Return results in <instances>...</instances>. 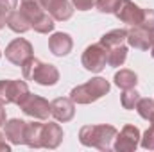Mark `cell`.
<instances>
[{
  "label": "cell",
  "instance_id": "cell-1",
  "mask_svg": "<svg viewBox=\"0 0 154 152\" xmlns=\"http://www.w3.org/2000/svg\"><path fill=\"white\" fill-rule=\"evenodd\" d=\"M116 131L113 125H84L79 131V141L84 147H93L99 150H111L113 149V141H115Z\"/></svg>",
  "mask_w": 154,
  "mask_h": 152
},
{
  "label": "cell",
  "instance_id": "cell-2",
  "mask_svg": "<svg viewBox=\"0 0 154 152\" xmlns=\"http://www.w3.org/2000/svg\"><path fill=\"white\" fill-rule=\"evenodd\" d=\"M22 74L27 81H34L41 86H54L59 81V70L50 63L36 59L34 56L22 65Z\"/></svg>",
  "mask_w": 154,
  "mask_h": 152
},
{
  "label": "cell",
  "instance_id": "cell-3",
  "mask_svg": "<svg viewBox=\"0 0 154 152\" xmlns=\"http://www.w3.org/2000/svg\"><path fill=\"white\" fill-rule=\"evenodd\" d=\"M109 82L102 77H93L91 81L79 84L70 91V99L75 104H91L99 99H102L108 91H109Z\"/></svg>",
  "mask_w": 154,
  "mask_h": 152
},
{
  "label": "cell",
  "instance_id": "cell-4",
  "mask_svg": "<svg viewBox=\"0 0 154 152\" xmlns=\"http://www.w3.org/2000/svg\"><path fill=\"white\" fill-rule=\"evenodd\" d=\"M29 86L25 81H14V79H4L0 81V104H18L29 95Z\"/></svg>",
  "mask_w": 154,
  "mask_h": 152
},
{
  "label": "cell",
  "instance_id": "cell-5",
  "mask_svg": "<svg viewBox=\"0 0 154 152\" xmlns=\"http://www.w3.org/2000/svg\"><path fill=\"white\" fill-rule=\"evenodd\" d=\"M82 66L88 70V72H93V74H99L106 68L108 65V48L99 41V43H93L90 45L84 52H82Z\"/></svg>",
  "mask_w": 154,
  "mask_h": 152
},
{
  "label": "cell",
  "instance_id": "cell-6",
  "mask_svg": "<svg viewBox=\"0 0 154 152\" xmlns=\"http://www.w3.org/2000/svg\"><path fill=\"white\" fill-rule=\"evenodd\" d=\"M20 109L27 116H32L36 120H47L50 116V102L39 95L29 93L22 102H20Z\"/></svg>",
  "mask_w": 154,
  "mask_h": 152
},
{
  "label": "cell",
  "instance_id": "cell-7",
  "mask_svg": "<svg viewBox=\"0 0 154 152\" xmlns=\"http://www.w3.org/2000/svg\"><path fill=\"white\" fill-rule=\"evenodd\" d=\"M140 129L134 125H124V129L116 134L113 141V149L116 152H133L140 145Z\"/></svg>",
  "mask_w": 154,
  "mask_h": 152
},
{
  "label": "cell",
  "instance_id": "cell-8",
  "mask_svg": "<svg viewBox=\"0 0 154 152\" xmlns=\"http://www.w3.org/2000/svg\"><path fill=\"white\" fill-rule=\"evenodd\" d=\"M32 45L27 41L25 38H16L13 39L7 47H5V57L16 65V66H22L29 57H32Z\"/></svg>",
  "mask_w": 154,
  "mask_h": 152
},
{
  "label": "cell",
  "instance_id": "cell-9",
  "mask_svg": "<svg viewBox=\"0 0 154 152\" xmlns=\"http://www.w3.org/2000/svg\"><path fill=\"white\" fill-rule=\"evenodd\" d=\"M43 9L57 22H66L74 14V4L70 0H39Z\"/></svg>",
  "mask_w": 154,
  "mask_h": 152
},
{
  "label": "cell",
  "instance_id": "cell-10",
  "mask_svg": "<svg viewBox=\"0 0 154 152\" xmlns=\"http://www.w3.org/2000/svg\"><path fill=\"white\" fill-rule=\"evenodd\" d=\"M115 16L129 25H140L142 16H143V9L140 5H136L133 0H122L118 9L115 11Z\"/></svg>",
  "mask_w": 154,
  "mask_h": 152
},
{
  "label": "cell",
  "instance_id": "cell-11",
  "mask_svg": "<svg viewBox=\"0 0 154 152\" xmlns=\"http://www.w3.org/2000/svg\"><path fill=\"white\" fill-rule=\"evenodd\" d=\"M50 114L57 122H70L75 114V102L70 97H59L50 102Z\"/></svg>",
  "mask_w": 154,
  "mask_h": 152
},
{
  "label": "cell",
  "instance_id": "cell-12",
  "mask_svg": "<svg viewBox=\"0 0 154 152\" xmlns=\"http://www.w3.org/2000/svg\"><path fill=\"white\" fill-rule=\"evenodd\" d=\"M61 141H63V129L59 127V123H54V122L43 123V127H41V147L57 149Z\"/></svg>",
  "mask_w": 154,
  "mask_h": 152
},
{
  "label": "cell",
  "instance_id": "cell-13",
  "mask_svg": "<svg viewBox=\"0 0 154 152\" xmlns=\"http://www.w3.org/2000/svg\"><path fill=\"white\" fill-rule=\"evenodd\" d=\"M127 43L133 48L149 50L151 48V31L142 25H131V29H127Z\"/></svg>",
  "mask_w": 154,
  "mask_h": 152
},
{
  "label": "cell",
  "instance_id": "cell-14",
  "mask_svg": "<svg viewBox=\"0 0 154 152\" xmlns=\"http://www.w3.org/2000/svg\"><path fill=\"white\" fill-rule=\"evenodd\" d=\"M72 47H74V39H72L70 34H66V32H54L50 36V39H48L50 52L54 56H59V57L70 54L72 52Z\"/></svg>",
  "mask_w": 154,
  "mask_h": 152
},
{
  "label": "cell",
  "instance_id": "cell-15",
  "mask_svg": "<svg viewBox=\"0 0 154 152\" xmlns=\"http://www.w3.org/2000/svg\"><path fill=\"white\" fill-rule=\"evenodd\" d=\"M25 129H27L25 120L13 118V120L5 122V138L13 145H22V143H25Z\"/></svg>",
  "mask_w": 154,
  "mask_h": 152
},
{
  "label": "cell",
  "instance_id": "cell-16",
  "mask_svg": "<svg viewBox=\"0 0 154 152\" xmlns=\"http://www.w3.org/2000/svg\"><path fill=\"white\" fill-rule=\"evenodd\" d=\"M7 27H9L13 32L23 34V32H27L29 29H32V23H31L29 16L20 9V11H13V13L7 16Z\"/></svg>",
  "mask_w": 154,
  "mask_h": 152
},
{
  "label": "cell",
  "instance_id": "cell-17",
  "mask_svg": "<svg viewBox=\"0 0 154 152\" xmlns=\"http://www.w3.org/2000/svg\"><path fill=\"white\" fill-rule=\"evenodd\" d=\"M41 127L43 123L39 122H27L25 145H29L31 149H41Z\"/></svg>",
  "mask_w": 154,
  "mask_h": 152
},
{
  "label": "cell",
  "instance_id": "cell-18",
  "mask_svg": "<svg viewBox=\"0 0 154 152\" xmlns=\"http://www.w3.org/2000/svg\"><path fill=\"white\" fill-rule=\"evenodd\" d=\"M115 84L120 90H129V88H134L136 82H138V75L133 72V70H127V68H122L120 72H116L113 77Z\"/></svg>",
  "mask_w": 154,
  "mask_h": 152
},
{
  "label": "cell",
  "instance_id": "cell-19",
  "mask_svg": "<svg viewBox=\"0 0 154 152\" xmlns=\"http://www.w3.org/2000/svg\"><path fill=\"white\" fill-rule=\"evenodd\" d=\"M124 41H127V29H113V31L106 32V34L100 38V43H102L106 48L124 45Z\"/></svg>",
  "mask_w": 154,
  "mask_h": 152
},
{
  "label": "cell",
  "instance_id": "cell-20",
  "mask_svg": "<svg viewBox=\"0 0 154 152\" xmlns=\"http://www.w3.org/2000/svg\"><path fill=\"white\" fill-rule=\"evenodd\" d=\"M127 59V47L125 45H118L108 48V65L109 66H122Z\"/></svg>",
  "mask_w": 154,
  "mask_h": 152
},
{
  "label": "cell",
  "instance_id": "cell-21",
  "mask_svg": "<svg viewBox=\"0 0 154 152\" xmlns=\"http://www.w3.org/2000/svg\"><path fill=\"white\" fill-rule=\"evenodd\" d=\"M54 22H56V20L45 11L36 22H32V29H34L36 32H39V34H48V32L54 31V25H56Z\"/></svg>",
  "mask_w": 154,
  "mask_h": 152
},
{
  "label": "cell",
  "instance_id": "cell-22",
  "mask_svg": "<svg viewBox=\"0 0 154 152\" xmlns=\"http://www.w3.org/2000/svg\"><path fill=\"white\" fill-rule=\"evenodd\" d=\"M140 99H142L140 93L134 88H129V90H124V93L120 95V104L124 109H134Z\"/></svg>",
  "mask_w": 154,
  "mask_h": 152
},
{
  "label": "cell",
  "instance_id": "cell-23",
  "mask_svg": "<svg viewBox=\"0 0 154 152\" xmlns=\"http://www.w3.org/2000/svg\"><path fill=\"white\" fill-rule=\"evenodd\" d=\"M134 109L138 111V114H140L142 118L149 120L154 113V99H140Z\"/></svg>",
  "mask_w": 154,
  "mask_h": 152
},
{
  "label": "cell",
  "instance_id": "cell-24",
  "mask_svg": "<svg viewBox=\"0 0 154 152\" xmlns=\"http://www.w3.org/2000/svg\"><path fill=\"white\" fill-rule=\"evenodd\" d=\"M120 2L122 0H95V5H97V9L100 13H106V14L113 13L115 14V11L118 9V5H120Z\"/></svg>",
  "mask_w": 154,
  "mask_h": 152
},
{
  "label": "cell",
  "instance_id": "cell-25",
  "mask_svg": "<svg viewBox=\"0 0 154 152\" xmlns=\"http://www.w3.org/2000/svg\"><path fill=\"white\" fill-rule=\"evenodd\" d=\"M140 143H142L143 149H147V150H154V127L152 125L143 132V136L140 138Z\"/></svg>",
  "mask_w": 154,
  "mask_h": 152
},
{
  "label": "cell",
  "instance_id": "cell-26",
  "mask_svg": "<svg viewBox=\"0 0 154 152\" xmlns=\"http://www.w3.org/2000/svg\"><path fill=\"white\" fill-rule=\"evenodd\" d=\"M140 25L149 29V31H154V9H143V16H142Z\"/></svg>",
  "mask_w": 154,
  "mask_h": 152
},
{
  "label": "cell",
  "instance_id": "cell-27",
  "mask_svg": "<svg viewBox=\"0 0 154 152\" xmlns=\"http://www.w3.org/2000/svg\"><path fill=\"white\" fill-rule=\"evenodd\" d=\"M16 5H18V0H0V11L7 16L16 9Z\"/></svg>",
  "mask_w": 154,
  "mask_h": 152
},
{
  "label": "cell",
  "instance_id": "cell-28",
  "mask_svg": "<svg viewBox=\"0 0 154 152\" xmlns=\"http://www.w3.org/2000/svg\"><path fill=\"white\" fill-rule=\"evenodd\" d=\"M70 2L74 4V7L79 9V11H88V9H91L93 4H95V0H70Z\"/></svg>",
  "mask_w": 154,
  "mask_h": 152
},
{
  "label": "cell",
  "instance_id": "cell-29",
  "mask_svg": "<svg viewBox=\"0 0 154 152\" xmlns=\"http://www.w3.org/2000/svg\"><path fill=\"white\" fill-rule=\"evenodd\" d=\"M11 150V145L5 141V134L0 132V152H9Z\"/></svg>",
  "mask_w": 154,
  "mask_h": 152
},
{
  "label": "cell",
  "instance_id": "cell-30",
  "mask_svg": "<svg viewBox=\"0 0 154 152\" xmlns=\"http://www.w3.org/2000/svg\"><path fill=\"white\" fill-rule=\"evenodd\" d=\"M5 122H7V116H5V109H4V106L0 104V127H2V125H5Z\"/></svg>",
  "mask_w": 154,
  "mask_h": 152
},
{
  "label": "cell",
  "instance_id": "cell-31",
  "mask_svg": "<svg viewBox=\"0 0 154 152\" xmlns=\"http://www.w3.org/2000/svg\"><path fill=\"white\" fill-rule=\"evenodd\" d=\"M4 25H7V14L0 11V29H4Z\"/></svg>",
  "mask_w": 154,
  "mask_h": 152
},
{
  "label": "cell",
  "instance_id": "cell-32",
  "mask_svg": "<svg viewBox=\"0 0 154 152\" xmlns=\"http://www.w3.org/2000/svg\"><path fill=\"white\" fill-rule=\"evenodd\" d=\"M151 56L154 57V31H151Z\"/></svg>",
  "mask_w": 154,
  "mask_h": 152
},
{
  "label": "cell",
  "instance_id": "cell-33",
  "mask_svg": "<svg viewBox=\"0 0 154 152\" xmlns=\"http://www.w3.org/2000/svg\"><path fill=\"white\" fill-rule=\"evenodd\" d=\"M149 120H151V125H152V127H154V113H152V116H151Z\"/></svg>",
  "mask_w": 154,
  "mask_h": 152
},
{
  "label": "cell",
  "instance_id": "cell-34",
  "mask_svg": "<svg viewBox=\"0 0 154 152\" xmlns=\"http://www.w3.org/2000/svg\"><path fill=\"white\" fill-rule=\"evenodd\" d=\"M0 57H2V52H0Z\"/></svg>",
  "mask_w": 154,
  "mask_h": 152
}]
</instances>
